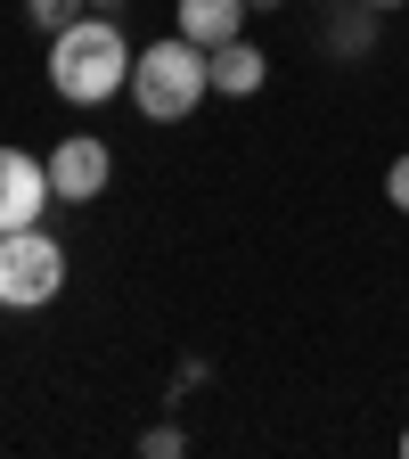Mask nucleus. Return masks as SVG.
I'll use <instances>...</instances> for the list:
<instances>
[{"label": "nucleus", "instance_id": "obj_1", "mask_svg": "<svg viewBox=\"0 0 409 459\" xmlns=\"http://www.w3.org/2000/svg\"><path fill=\"white\" fill-rule=\"evenodd\" d=\"M132 41L115 17H74L66 33H49V91L66 107H107L115 91H132Z\"/></svg>", "mask_w": 409, "mask_h": 459}, {"label": "nucleus", "instance_id": "obj_2", "mask_svg": "<svg viewBox=\"0 0 409 459\" xmlns=\"http://www.w3.org/2000/svg\"><path fill=\"white\" fill-rule=\"evenodd\" d=\"M197 99H213V57L189 33H164L132 57V107L148 124H181V115H197Z\"/></svg>", "mask_w": 409, "mask_h": 459}, {"label": "nucleus", "instance_id": "obj_3", "mask_svg": "<svg viewBox=\"0 0 409 459\" xmlns=\"http://www.w3.org/2000/svg\"><path fill=\"white\" fill-rule=\"evenodd\" d=\"M57 287H66V247H57L41 221L9 230V238H0V304L41 312V304H57Z\"/></svg>", "mask_w": 409, "mask_h": 459}, {"label": "nucleus", "instance_id": "obj_4", "mask_svg": "<svg viewBox=\"0 0 409 459\" xmlns=\"http://www.w3.org/2000/svg\"><path fill=\"white\" fill-rule=\"evenodd\" d=\"M107 181H115V156H107L98 132H66V140L49 148V189L66 197V205H98Z\"/></svg>", "mask_w": 409, "mask_h": 459}, {"label": "nucleus", "instance_id": "obj_5", "mask_svg": "<svg viewBox=\"0 0 409 459\" xmlns=\"http://www.w3.org/2000/svg\"><path fill=\"white\" fill-rule=\"evenodd\" d=\"M49 197H57V189H49V156L0 148V238H9V230H25V221H41Z\"/></svg>", "mask_w": 409, "mask_h": 459}, {"label": "nucleus", "instance_id": "obj_6", "mask_svg": "<svg viewBox=\"0 0 409 459\" xmlns=\"http://www.w3.org/2000/svg\"><path fill=\"white\" fill-rule=\"evenodd\" d=\"M205 57H213V91H221V99H254V91L270 82V57H262L246 33L221 41V49H205Z\"/></svg>", "mask_w": 409, "mask_h": 459}, {"label": "nucleus", "instance_id": "obj_7", "mask_svg": "<svg viewBox=\"0 0 409 459\" xmlns=\"http://www.w3.org/2000/svg\"><path fill=\"white\" fill-rule=\"evenodd\" d=\"M181 33L197 41V49H221V41H238L246 33V0H181Z\"/></svg>", "mask_w": 409, "mask_h": 459}, {"label": "nucleus", "instance_id": "obj_8", "mask_svg": "<svg viewBox=\"0 0 409 459\" xmlns=\"http://www.w3.org/2000/svg\"><path fill=\"white\" fill-rule=\"evenodd\" d=\"M90 9V0H25V17H33V33H66L74 17Z\"/></svg>", "mask_w": 409, "mask_h": 459}, {"label": "nucleus", "instance_id": "obj_9", "mask_svg": "<svg viewBox=\"0 0 409 459\" xmlns=\"http://www.w3.org/2000/svg\"><path fill=\"white\" fill-rule=\"evenodd\" d=\"M328 41H336V49H369V41H377V9H361V17H336V25H328Z\"/></svg>", "mask_w": 409, "mask_h": 459}, {"label": "nucleus", "instance_id": "obj_10", "mask_svg": "<svg viewBox=\"0 0 409 459\" xmlns=\"http://www.w3.org/2000/svg\"><path fill=\"white\" fill-rule=\"evenodd\" d=\"M385 205L409 213V156H393V172H385Z\"/></svg>", "mask_w": 409, "mask_h": 459}, {"label": "nucleus", "instance_id": "obj_11", "mask_svg": "<svg viewBox=\"0 0 409 459\" xmlns=\"http://www.w3.org/2000/svg\"><path fill=\"white\" fill-rule=\"evenodd\" d=\"M361 9H409V0H361Z\"/></svg>", "mask_w": 409, "mask_h": 459}, {"label": "nucleus", "instance_id": "obj_12", "mask_svg": "<svg viewBox=\"0 0 409 459\" xmlns=\"http://www.w3.org/2000/svg\"><path fill=\"white\" fill-rule=\"evenodd\" d=\"M246 9H286V0H246Z\"/></svg>", "mask_w": 409, "mask_h": 459}, {"label": "nucleus", "instance_id": "obj_13", "mask_svg": "<svg viewBox=\"0 0 409 459\" xmlns=\"http://www.w3.org/2000/svg\"><path fill=\"white\" fill-rule=\"evenodd\" d=\"M90 9H115V0H90Z\"/></svg>", "mask_w": 409, "mask_h": 459}, {"label": "nucleus", "instance_id": "obj_14", "mask_svg": "<svg viewBox=\"0 0 409 459\" xmlns=\"http://www.w3.org/2000/svg\"><path fill=\"white\" fill-rule=\"evenodd\" d=\"M401 451H409V427H401Z\"/></svg>", "mask_w": 409, "mask_h": 459}]
</instances>
